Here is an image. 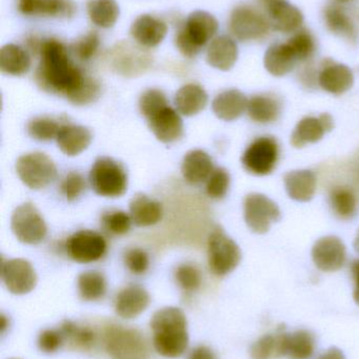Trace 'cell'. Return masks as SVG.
Instances as JSON below:
<instances>
[{
  "label": "cell",
  "mask_w": 359,
  "mask_h": 359,
  "mask_svg": "<svg viewBox=\"0 0 359 359\" xmlns=\"http://www.w3.org/2000/svg\"><path fill=\"white\" fill-rule=\"evenodd\" d=\"M354 249H355L356 252L359 253V230L355 241H354Z\"/></svg>",
  "instance_id": "55"
},
{
  "label": "cell",
  "mask_w": 359,
  "mask_h": 359,
  "mask_svg": "<svg viewBox=\"0 0 359 359\" xmlns=\"http://www.w3.org/2000/svg\"><path fill=\"white\" fill-rule=\"evenodd\" d=\"M11 229L23 244L37 245L46 238L48 227L44 217L32 203L19 205L11 217Z\"/></svg>",
  "instance_id": "8"
},
{
  "label": "cell",
  "mask_w": 359,
  "mask_h": 359,
  "mask_svg": "<svg viewBox=\"0 0 359 359\" xmlns=\"http://www.w3.org/2000/svg\"><path fill=\"white\" fill-rule=\"evenodd\" d=\"M19 179L27 187L42 189L50 185L57 177V168L46 154L31 153L21 156L16 162Z\"/></svg>",
  "instance_id": "7"
},
{
  "label": "cell",
  "mask_w": 359,
  "mask_h": 359,
  "mask_svg": "<svg viewBox=\"0 0 359 359\" xmlns=\"http://www.w3.org/2000/svg\"><path fill=\"white\" fill-rule=\"evenodd\" d=\"M1 278L4 286L15 295H25L35 289L37 274L27 259H12L2 262Z\"/></svg>",
  "instance_id": "13"
},
{
  "label": "cell",
  "mask_w": 359,
  "mask_h": 359,
  "mask_svg": "<svg viewBox=\"0 0 359 359\" xmlns=\"http://www.w3.org/2000/svg\"><path fill=\"white\" fill-rule=\"evenodd\" d=\"M289 196L299 202H309L316 191V176L311 170H293L285 176Z\"/></svg>",
  "instance_id": "33"
},
{
  "label": "cell",
  "mask_w": 359,
  "mask_h": 359,
  "mask_svg": "<svg viewBox=\"0 0 359 359\" xmlns=\"http://www.w3.org/2000/svg\"><path fill=\"white\" fill-rule=\"evenodd\" d=\"M299 62L288 42H276L268 48L263 58L266 69L275 77H282L294 69Z\"/></svg>",
  "instance_id": "27"
},
{
  "label": "cell",
  "mask_w": 359,
  "mask_h": 359,
  "mask_svg": "<svg viewBox=\"0 0 359 359\" xmlns=\"http://www.w3.org/2000/svg\"><path fill=\"white\" fill-rule=\"evenodd\" d=\"M65 337L59 330L46 329L38 337V347L44 353H54L63 346Z\"/></svg>",
  "instance_id": "49"
},
{
  "label": "cell",
  "mask_w": 359,
  "mask_h": 359,
  "mask_svg": "<svg viewBox=\"0 0 359 359\" xmlns=\"http://www.w3.org/2000/svg\"><path fill=\"white\" fill-rule=\"evenodd\" d=\"M150 130L162 143L178 141L183 135V123L181 115L172 107H162L148 118Z\"/></svg>",
  "instance_id": "18"
},
{
  "label": "cell",
  "mask_w": 359,
  "mask_h": 359,
  "mask_svg": "<svg viewBox=\"0 0 359 359\" xmlns=\"http://www.w3.org/2000/svg\"><path fill=\"white\" fill-rule=\"evenodd\" d=\"M334 128L333 118L329 114H322L320 117H306L297 123L292 136L291 144L295 149H303L307 144L318 142L327 133Z\"/></svg>",
  "instance_id": "17"
},
{
  "label": "cell",
  "mask_w": 359,
  "mask_h": 359,
  "mask_svg": "<svg viewBox=\"0 0 359 359\" xmlns=\"http://www.w3.org/2000/svg\"><path fill=\"white\" fill-rule=\"evenodd\" d=\"M190 359H217L214 352L206 346H200L193 350Z\"/></svg>",
  "instance_id": "50"
},
{
  "label": "cell",
  "mask_w": 359,
  "mask_h": 359,
  "mask_svg": "<svg viewBox=\"0 0 359 359\" xmlns=\"http://www.w3.org/2000/svg\"><path fill=\"white\" fill-rule=\"evenodd\" d=\"M132 223L131 215L124 211H109V212L103 213L101 217L103 227L109 233L115 234V236H124V234L128 233Z\"/></svg>",
  "instance_id": "41"
},
{
  "label": "cell",
  "mask_w": 359,
  "mask_h": 359,
  "mask_svg": "<svg viewBox=\"0 0 359 359\" xmlns=\"http://www.w3.org/2000/svg\"><path fill=\"white\" fill-rule=\"evenodd\" d=\"M59 188L65 200L73 202L77 200L86 189V181L79 172H72L63 179Z\"/></svg>",
  "instance_id": "47"
},
{
  "label": "cell",
  "mask_w": 359,
  "mask_h": 359,
  "mask_svg": "<svg viewBox=\"0 0 359 359\" xmlns=\"http://www.w3.org/2000/svg\"><path fill=\"white\" fill-rule=\"evenodd\" d=\"M18 10L25 16L70 18L76 12L72 0H18Z\"/></svg>",
  "instance_id": "21"
},
{
  "label": "cell",
  "mask_w": 359,
  "mask_h": 359,
  "mask_svg": "<svg viewBox=\"0 0 359 359\" xmlns=\"http://www.w3.org/2000/svg\"><path fill=\"white\" fill-rule=\"evenodd\" d=\"M150 301V294L143 287L136 285L126 287L116 297V314L126 320H132L147 310Z\"/></svg>",
  "instance_id": "22"
},
{
  "label": "cell",
  "mask_w": 359,
  "mask_h": 359,
  "mask_svg": "<svg viewBox=\"0 0 359 359\" xmlns=\"http://www.w3.org/2000/svg\"><path fill=\"white\" fill-rule=\"evenodd\" d=\"M93 190L103 198H119L128 189V176L122 164L109 157L94 162L90 172Z\"/></svg>",
  "instance_id": "3"
},
{
  "label": "cell",
  "mask_w": 359,
  "mask_h": 359,
  "mask_svg": "<svg viewBox=\"0 0 359 359\" xmlns=\"http://www.w3.org/2000/svg\"><path fill=\"white\" fill-rule=\"evenodd\" d=\"M100 46V38L96 32H90L76 40L72 46L71 50L75 57L80 61H90L98 52Z\"/></svg>",
  "instance_id": "44"
},
{
  "label": "cell",
  "mask_w": 359,
  "mask_h": 359,
  "mask_svg": "<svg viewBox=\"0 0 359 359\" xmlns=\"http://www.w3.org/2000/svg\"><path fill=\"white\" fill-rule=\"evenodd\" d=\"M232 35L240 41H261L271 31L269 19L261 10L249 4L236 6L229 20Z\"/></svg>",
  "instance_id": "5"
},
{
  "label": "cell",
  "mask_w": 359,
  "mask_h": 359,
  "mask_svg": "<svg viewBox=\"0 0 359 359\" xmlns=\"http://www.w3.org/2000/svg\"><path fill=\"white\" fill-rule=\"evenodd\" d=\"M218 27V21L212 14L195 11L189 15L185 25L177 32L176 48L183 56L194 58L216 35Z\"/></svg>",
  "instance_id": "2"
},
{
  "label": "cell",
  "mask_w": 359,
  "mask_h": 359,
  "mask_svg": "<svg viewBox=\"0 0 359 359\" xmlns=\"http://www.w3.org/2000/svg\"><path fill=\"white\" fill-rule=\"evenodd\" d=\"M351 274L353 278L355 287H354V301L359 306V259H356L351 265Z\"/></svg>",
  "instance_id": "51"
},
{
  "label": "cell",
  "mask_w": 359,
  "mask_h": 359,
  "mask_svg": "<svg viewBox=\"0 0 359 359\" xmlns=\"http://www.w3.org/2000/svg\"><path fill=\"white\" fill-rule=\"evenodd\" d=\"M107 60L117 73L124 76H137L149 69L152 57L139 44L120 41L111 48Z\"/></svg>",
  "instance_id": "10"
},
{
  "label": "cell",
  "mask_w": 359,
  "mask_h": 359,
  "mask_svg": "<svg viewBox=\"0 0 359 359\" xmlns=\"http://www.w3.org/2000/svg\"><path fill=\"white\" fill-rule=\"evenodd\" d=\"M259 1L263 2L266 6H269L271 4H275V2L282 1V0H259Z\"/></svg>",
  "instance_id": "54"
},
{
  "label": "cell",
  "mask_w": 359,
  "mask_h": 359,
  "mask_svg": "<svg viewBox=\"0 0 359 359\" xmlns=\"http://www.w3.org/2000/svg\"><path fill=\"white\" fill-rule=\"evenodd\" d=\"M208 94L202 86L185 84L175 95V107L181 115L192 117L204 111L208 104Z\"/></svg>",
  "instance_id": "31"
},
{
  "label": "cell",
  "mask_w": 359,
  "mask_h": 359,
  "mask_svg": "<svg viewBox=\"0 0 359 359\" xmlns=\"http://www.w3.org/2000/svg\"><path fill=\"white\" fill-rule=\"evenodd\" d=\"M325 23L329 31L345 38L351 43L358 41V27L353 17L341 4L328 6L324 11Z\"/></svg>",
  "instance_id": "25"
},
{
  "label": "cell",
  "mask_w": 359,
  "mask_h": 359,
  "mask_svg": "<svg viewBox=\"0 0 359 359\" xmlns=\"http://www.w3.org/2000/svg\"><path fill=\"white\" fill-rule=\"evenodd\" d=\"M31 54L27 48L8 43L0 50V69L10 76H22L31 69Z\"/></svg>",
  "instance_id": "32"
},
{
  "label": "cell",
  "mask_w": 359,
  "mask_h": 359,
  "mask_svg": "<svg viewBox=\"0 0 359 359\" xmlns=\"http://www.w3.org/2000/svg\"><path fill=\"white\" fill-rule=\"evenodd\" d=\"M230 183H231V177L228 170L225 168H216L207 180V194L213 200H221L228 194Z\"/></svg>",
  "instance_id": "42"
},
{
  "label": "cell",
  "mask_w": 359,
  "mask_h": 359,
  "mask_svg": "<svg viewBox=\"0 0 359 359\" xmlns=\"http://www.w3.org/2000/svg\"><path fill=\"white\" fill-rule=\"evenodd\" d=\"M312 259L316 267L322 271H337L344 267L347 259L345 244L337 236L320 238L312 248Z\"/></svg>",
  "instance_id": "15"
},
{
  "label": "cell",
  "mask_w": 359,
  "mask_h": 359,
  "mask_svg": "<svg viewBox=\"0 0 359 359\" xmlns=\"http://www.w3.org/2000/svg\"><path fill=\"white\" fill-rule=\"evenodd\" d=\"M355 172H356V175H358V178L359 180V161H358V168H356V170H355Z\"/></svg>",
  "instance_id": "57"
},
{
  "label": "cell",
  "mask_w": 359,
  "mask_h": 359,
  "mask_svg": "<svg viewBox=\"0 0 359 359\" xmlns=\"http://www.w3.org/2000/svg\"><path fill=\"white\" fill-rule=\"evenodd\" d=\"M86 10L91 21L101 29H111L119 17V6L116 0H89Z\"/></svg>",
  "instance_id": "36"
},
{
  "label": "cell",
  "mask_w": 359,
  "mask_h": 359,
  "mask_svg": "<svg viewBox=\"0 0 359 359\" xmlns=\"http://www.w3.org/2000/svg\"><path fill=\"white\" fill-rule=\"evenodd\" d=\"M244 221L255 233L269 231L271 225L282 217L280 207L265 194H251L244 203Z\"/></svg>",
  "instance_id": "11"
},
{
  "label": "cell",
  "mask_w": 359,
  "mask_h": 359,
  "mask_svg": "<svg viewBox=\"0 0 359 359\" xmlns=\"http://www.w3.org/2000/svg\"><path fill=\"white\" fill-rule=\"evenodd\" d=\"M240 259L242 251L238 245L221 227L215 228L208 240V262L212 273L227 276L240 265Z\"/></svg>",
  "instance_id": "6"
},
{
  "label": "cell",
  "mask_w": 359,
  "mask_h": 359,
  "mask_svg": "<svg viewBox=\"0 0 359 359\" xmlns=\"http://www.w3.org/2000/svg\"><path fill=\"white\" fill-rule=\"evenodd\" d=\"M10 359H19V358H10Z\"/></svg>",
  "instance_id": "58"
},
{
  "label": "cell",
  "mask_w": 359,
  "mask_h": 359,
  "mask_svg": "<svg viewBox=\"0 0 359 359\" xmlns=\"http://www.w3.org/2000/svg\"><path fill=\"white\" fill-rule=\"evenodd\" d=\"M61 332L65 339H69L78 347H92L96 339V334L89 327L79 326L71 320H65L61 325Z\"/></svg>",
  "instance_id": "39"
},
{
  "label": "cell",
  "mask_w": 359,
  "mask_h": 359,
  "mask_svg": "<svg viewBox=\"0 0 359 359\" xmlns=\"http://www.w3.org/2000/svg\"><path fill=\"white\" fill-rule=\"evenodd\" d=\"M65 249L73 261L89 264L103 259L107 253V245L98 232L80 230L67 238Z\"/></svg>",
  "instance_id": "12"
},
{
  "label": "cell",
  "mask_w": 359,
  "mask_h": 359,
  "mask_svg": "<svg viewBox=\"0 0 359 359\" xmlns=\"http://www.w3.org/2000/svg\"><path fill=\"white\" fill-rule=\"evenodd\" d=\"M164 215L162 205L145 194H136L130 202V215L138 227H149L159 223Z\"/></svg>",
  "instance_id": "30"
},
{
  "label": "cell",
  "mask_w": 359,
  "mask_h": 359,
  "mask_svg": "<svg viewBox=\"0 0 359 359\" xmlns=\"http://www.w3.org/2000/svg\"><path fill=\"white\" fill-rule=\"evenodd\" d=\"M318 81L326 92L341 95L353 86V72L347 65L335 62L332 59H325L320 65Z\"/></svg>",
  "instance_id": "16"
},
{
  "label": "cell",
  "mask_w": 359,
  "mask_h": 359,
  "mask_svg": "<svg viewBox=\"0 0 359 359\" xmlns=\"http://www.w3.org/2000/svg\"><path fill=\"white\" fill-rule=\"evenodd\" d=\"M267 16L272 29L280 33H295L301 29L303 23L301 10L286 0L267 6Z\"/></svg>",
  "instance_id": "20"
},
{
  "label": "cell",
  "mask_w": 359,
  "mask_h": 359,
  "mask_svg": "<svg viewBox=\"0 0 359 359\" xmlns=\"http://www.w3.org/2000/svg\"><path fill=\"white\" fill-rule=\"evenodd\" d=\"M167 105L169 104L166 95L157 88L145 90L139 99V109L145 119L151 117L153 114Z\"/></svg>",
  "instance_id": "45"
},
{
  "label": "cell",
  "mask_w": 359,
  "mask_h": 359,
  "mask_svg": "<svg viewBox=\"0 0 359 359\" xmlns=\"http://www.w3.org/2000/svg\"><path fill=\"white\" fill-rule=\"evenodd\" d=\"M37 56L40 60L34 79L44 92L65 97L75 105L90 104L100 96L98 80L74 63L63 42L42 39Z\"/></svg>",
  "instance_id": "1"
},
{
  "label": "cell",
  "mask_w": 359,
  "mask_h": 359,
  "mask_svg": "<svg viewBox=\"0 0 359 359\" xmlns=\"http://www.w3.org/2000/svg\"><path fill=\"white\" fill-rule=\"evenodd\" d=\"M247 113L252 121L259 124H269L280 118L282 104L273 95H256L248 101Z\"/></svg>",
  "instance_id": "34"
},
{
  "label": "cell",
  "mask_w": 359,
  "mask_h": 359,
  "mask_svg": "<svg viewBox=\"0 0 359 359\" xmlns=\"http://www.w3.org/2000/svg\"><path fill=\"white\" fill-rule=\"evenodd\" d=\"M103 341L112 359H149L147 341L136 329L109 326L105 329Z\"/></svg>",
  "instance_id": "4"
},
{
  "label": "cell",
  "mask_w": 359,
  "mask_h": 359,
  "mask_svg": "<svg viewBox=\"0 0 359 359\" xmlns=\"http://www.w3.org/2000/svg\"><path fill=\"white\" fill-rule=\"evenodd\" d=\"M280 358L310 359L315 352L316 341L308 330H297L287 334L280 333Z\"/></svg>",
  "instance_id": "23"
},
{
  "label": "cell",
  "mask_w": 359,
  "mask_h": 359,
  "mask_svg": "<svg viewBox=\"0 0 359 359\" xmlns=\"http://www.w3.org/2000/svg\"><path fill=\"white\" fill-rule=\"evenodd\" d=\"M56 142L65 155L75 157L90 147L92 134L84 126L63 124L57 135Z\"/></svg>",
  "instance_id": "24"
},
{
  "label": "cell",
  "mask_w": 359,
  "mask_h": 359,
  "mask_svg": "<svg viewBox=\"0 0 359 359\" xmlns=\"http://www.w3.org/2000/svg\"><path fill=\"white\" fill-rule=\"evenodd\" d=\"M175 278L179 286L188 292L197 290L202 285V274L195 266L183 264L175 272Z\"/></svg>",
  "instance_id": "46"
},
{
  "label": "cell",
  "mask_w": 359,
  "mask_h": 359,
  "mask_svg": "<svg viewBox=\"0 0 359 359\" xmlns=\"http://www.w3.org/2000/svg\"><path fill=\"white\" fill-rule=\"evenodd\" d=\"M248 101L240 90L235 88L225 90L213 100V111L217 118L223 121H234L247 111Z\"/></svg>",
  "instance_id": "29"
},
{
  "label": "cell",
  "mask_w": 359,
  "mask_h": 359,
  "mask_svg": "<svg viewBox=\"0 0 359 359\" xmlns=\"http://www.w3.org/2000/svg\"><path fill=\"white\" fill-rule=\"evenodd\" d=\"M331 210L343 221H349L355 217L358 210V201L353 190L344 186L334 187L329 194Z\"/></svg>",
  "instance_id": "35"
},
{
  "label": "cell",
  "mask_w": 359,
  "mask_h": 359,
  "mask_svg": "<svg viewBox=\"0 0 359 359\" xmlns=\"http://www.w3.org/2000/svg\"><path fill=\"white\" fill-rule=\"evenodd\" d=\"M337 4H349V2L353 1V0H334Z\"/></svg>",
  "instance_id": "56"
},
{
  "label": "cell",
  "mask_w": 359,
  "mask_h": 359,
  "mask_svg": "<svg viewBox=\"0 0 359 359\" xmlns=\"http://www.w3.org/2000/svg\"><path fill=\"white\" fill-rule=\"evenodd\" d=\"M316 359H346L343 351L337 349V348H330V349L320 354Z\"/></svg>",
  "instance_id": "52"
},
{
  "label": "cell",
  "mask_w": 359,
  "mask_h": 359,
  "mask_svg": "<svg viewBox=\"0 0 359 359\" xmlns=\"http://www.w3.org/2000/svg\"><path fill=\"white\" fill-rule=\"evenodd\" d=\"M299 62H308L311 60L316 52V40L313 34L307 29H301L293 33L288 40Z\"/></svg>",
  "instance_id": "38"
},
{
  "label": "cell",
  "mask_w": 359,
  "mask_h": 359,
  "mask_svg": "<svg viewBox=\"0 0 359 359\" xmlns=\"http://www.w3.org/2000/svg\"><path fill=\"white\" fill-rule=\"evenodd\" d=\"M6 318L4 314H1V332L4 333L6 328Z\"/></svg>",
  "instance_id": "53"
},
{
  "label": "cell",
  "mask_w": 359,
  "mask_h": 359,
  "mask_svg": "<svg viewBox=\"0 0 359 359\" xmlns=\"http://www.w3.org/2000/svg\"><path fill=\"white\" fill-rule=\"evenodd\" d=\"M252 359L280 358V335L268 334L253 344L250 349Z\"/></svg>",
  "instance_id": "43"
},
{
  "label": "cell",
  "mask_w": 359,
  "mask_h": 359,
  "mask_svg": "<svg viewBox=\"0 0 359 359\" xmlns=\"http://www.w3.org/2000/svg\"><path fill=\"white\" fill-rule=\"evenodd\" d=\"M124 265L133 274L141 276L149 269V255L143 249L131 248L126 250L124 257Z\"/></svg>",
  "instance_id": "48"
},
{
  "label": "cell",
  "mask_w": 359,
  "mask_h": 359,
  "mask_svg": "<svg viewBox=\"0 0 359 359\" xmlns=\"http://www.w3.org/2000/svg\"><path fill=\"white\" fill-rule=\"evenodd\" d=\"M238 58V46L229 36H218L211 41L207 50V61L219 71H230Z\"/></svg>",
  "instance_id": "26"
},
{
  "label": "cell",
  "mask_w": 359,
  "mask_h": 359,
  "mask_svg": "<svg viewBox=\"0 0 359 359\" xmlns=\"http://www.w3.org/2000/svg\"><path fill=\"white\" fill-rule=\"evenodd\" d=\"M153 345L156 352L167 358H181L189 346L188 326L164 325L153 330Z\"/></svg>",
  "instance_id": "14"
},
{
  "label": "cell",
  "mask_w": 359,
  "mask_h": 359,
  "mask_svg": "<svg viewBox=\"0 0 359 359\" xmlns=\"http://www.w3.org/2000/svg\"><path fill=\"white\" fill-rule=\"evenodd\" d=\"M280 159V145L273 137H261L253 141L242 158L249 174L267 176L275 170Z\"/></svg>",
  "instance_id": "9"
},
{
  "label": "cell",
  "mask_w": 359,
  "mask_h": 359,
  "mask_svg": "<svg viewBox=\"0 0 359 359\" xmlns=\"http://www.w3.org/2000/svg\"><path fill=\"white\" fill-rule=\"evenodd\" d=\"M77 285L80 297L84 301H98L107 293V280L98 271H86L80 274Z\"/></svg>",
  "instance_id": "37"
},
{
  "label": "cell",
  "mask_w": 359,
  "mask_h": 359,
  "mask_svg": "<svg viewBox=\"0 0 359 359\" xmlns=\"http://www.w3.org/2000/svg\"><path fill=\"white\" fill-rule=\"evenodd\" d=\"M214 170L212 158L202 149L189 151L183 158L181 164V174L183 179L191 184L197 185L207 181Z\"/></svg>",
  "instance_id": "28"
},
{
  "label": "cell",
  "mask_w": 359,
  "mask_h": 359,
  "mask_svg": "<svg viewBox=\"0 0 359 359\" xmlns=\"http://www.w3.org/2000/svg\"><path fill=\"white\" fill-rule=\"evenodd\" d=\"M131 36L143 48H155L164 41L168 33L166 22L152 15H141L133 22Z\"/></svg>",
  "instance_id": "19"
},
{
  "label": "cell",
  "mask_w": 359,
  "mask_h": 359,
  "mask_svg": "<svg viewBox=\"0 0 359 359\" xmlns=\"http://www.w3.org/2000/svg\"><path fill=\"white\" fill-rule=\"evenodd\" d=\"M61 126L52 118L37 117L27 124V133L37 141H51L56 139Z\"/></svg>",
  "instance_id": "40"
}]
</instances>
